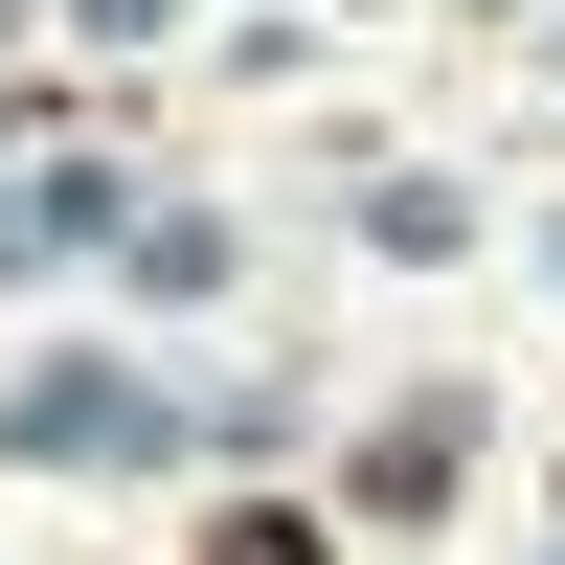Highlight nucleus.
<instances>
[{"label":"nucleus","mask_w":565,"mask_h":565,"mask_svg":"<svg viewBox=\"0 0 565 565\" xmlns=\"http://www.w3.org/2000/svg\"><path fill=\"white\" fill-rule=\"evenodd\" d=\"M204 565H317V521H226V543H204Z\"/></svg>","instance_id":"f257e3e1"}]
</instances>
